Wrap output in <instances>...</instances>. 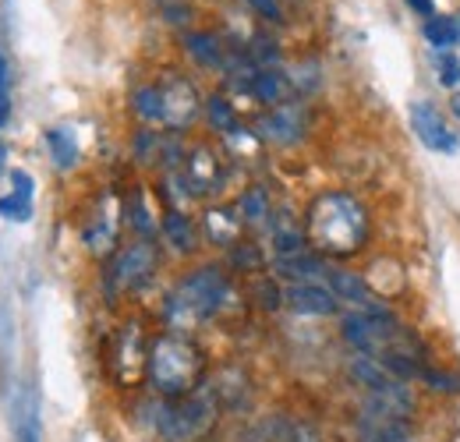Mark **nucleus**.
<instances>
[{"label": "nucleus", "mask_w": 460, "mask_h": 442, "mask_svg": "<svg viewBox=\"0 0 460 442\" xmlns=\"http://www.w3.org/2000/svg\"><path fill=\"white\" fill-rule=\"evenodd\" d=\"M372 220L368 209L347 195V191H326L312 202L305 217V237L315 244V252L333 255V259H350L368 244Z\"/></svg>", "instance_id": "1"}, {"label": "nucleus", "mask_w": 460, "mask_h": 442, "mask_svg": "<svg viewBox=\"0 0 460 442\" xmlns=\"http://www.w3.org/2000/svg\"><path fill=\"white\" fill-rule=\"evenodd\" d=\"M202 372H206V358L195 347V340H188L184 332H164L153 340L149 347V365L146 376L164 396H188L202 386Z\"/></svg>", "instance_id": "2"}, {"label": "nucleus", "mask_w": 460, "mask_h": 442, "mask_svg": "<svg viewBox=\"0 0 460 442\" xmlns=\"http://www.w3.org/2000/svg\"><path fill=\"white\" fill-rule=\"evenodd\" d=\"M230 301L227 273L217 266H202L181 279L167 297V319L173 330H191L199 323H209L224 312Z\"/></svg>", "instance_id": "3"}, {"label": "nucleus", "mask_w": 460, "mask_h": 442, "mask_svg": "<svg viewBox=\"0 0 460 442\" xmlns=\"http://www.w3.org/2000/svg\"><path fill=\"white\" fill-rule=\"evenodd\" d=\"M220 418V396L213 386H199L188 396H177L160 411V432L167 442L202 439Z\"/></svg>", "instance_id": "4"}, {"label": "nucleus", "mask_w": 460, "mask_h": 442, "mask_svg": "<svg viewBox=\"0 0 460 442\" xmlns=\"http://www.w3.org/2000/svg\"><path fill=\"white\" fill-rule=\"evenodd\" d=\"M153 270H156V248L149 241H135L114 259L107 283H111V290H138L153 277Z\"/></svg>", "instance_id": "5"}, {"label": "nucleus", "mask_w": 460, "mask_h": 442, "mask_svg": "<svg viewBox=\"0 0 460 442\" xmlns=\"http://www.w3.org/2000/svg\"><path fill=\"white\" fill-rule=\"evenodd\" d=\"M411 128H414L418 142H421L425 149H432V153L454 156L460 149L457 131H450V124L443 120V113L436 110V103H429V100H418V103L411 107Z\"/></svg>", "instance_id": "6"}, {"label": "nucleus", "mask_w": 460, "mask_h": 442, "mask_svg": "<svg viewBox=\"0 0 460 442\" xmlns=\"http://www.w3.org/2000/svg\"><path fill=\"white\" fill-rule=\"evenodd\" d=\"M330 279V290L337 294V301H347L350 312H365V315H379L386 312V305L376 297V290L368 287V279L361 273H350V270H326Z\"/></svg>", "instance_id": "7"}, {"label": "nucleus", "mask_w": 460, "mask_h": 442, "mask_svg": "<svg viewBox=\"0 0 460 442\" xmlns=\"http://www.w3.org/2000/svg\"><path fill=\"white\" fill-rule=\"evenodd\" d=\"M160 96H164V124L167 128H188L199 117V93H195L191 82L164 78L160 82Z\"/></svg>", "instance_id": "8"}, {"label": "nucleus", "mask_w": 460, "mask_h": 442, "mask_svg": "<svg viewBox=\"0 0 460 442\" xmlns=\"http://www.w3.org/2000/svg\"><path fill=\"white\" fill-rule=\"evenodd\" d=\"M284 301L297 315H333L341 308L337 294L330 287H323V283H290Z\"/></svg>", "instance_id": "9"}, {"label": "nucleus", "mask_w": 460, "mask_h": 442, "mask_svg": "<svg viewBox=\"0 0 460 442\" xmlns=\"http://www.w3.org/2000/svg\"><path fill=\"white\" fill-rule=\"evenodd\" d=\"M259 135L270 138V142H277V146L297 142V138L305 135V110H301L297 103H280V107H273V110L262 117Z\"/></svg>", "instance_id": "10"}, {"label": "nucleus", "mask_w": 460, "mask_h": 442, "mask_svg": "<svg viewBox=\"0 0 460 442\" xmlns=\"http://www.w3.org/2000/svg\"><path fill=\"white\" fill-rule=\"evenodd\" d=\"M184 184H188L191 195L217 191V184H220V164H217V156L209 149H195L188 156V164H184Z\"/></svg>", "instance_id": "11"}, {"label": "nucleus", "mask_w": 460, "mask_h": 442, "mask_svg": "<svg viewBox=\"0 0 460 442\" xmlns=\"http://www.w3.org/2000/svg\"><path fill=\"white\" fill-rule=\"evenodd\" d=\"M120 358V383H135L142 372H146V365H149V350L142 347V332L138 326H124L120 332V350H117Z\"/></svg>", "instance_id": "12"}, {"label": "nucleus", "mask_w": 460, "mask_h": 442, "mask_svg": "<svg viewBox=\"0 0 460 442\" xmlns=\"http://www.w3.org/2000/svg\"><path fill=\"white\" fill-rule=\"evenodd\" d=\"M114 241H117L114 195H107V199H103V206H100V213H96V220H93V226L85 230V244H89V252L107 255V252L114 248Z\"/></svg>", "instance_id": "13"}, {"label": "nucleus", "mask_w": 460, "mask_h": 442, "mask_svg": "<svg viewBox=\"0 0 460 442\" xmlns=\"http://www.w3.org/2000/svg\"><path fill=\"white\" fill-rule=\"evenodd\" d=\"M277 273L294 279V283H315V277H326V266H323L319 255L294 252V255H280L277 259Z\"/></svg>", "instance_id": "14"}, {"label": "nucleus", "mask_w": 460, "mask_h": 442, "mask_svg": "<svg viewBox=\"0 0 460 442\" xmlns=\"http://www.w3.org/2000/svg\"><path fill=\"white\" fill-rule=\"evenodd\" d=\"M425 40H429V47H436V50H450V47H457L460 40V22L454 14H432V18H425Z\"/></svg>", "instance_id": "15"}, {"label": "nucleus", "mask_w": 460, "mask_h": 442, "mask_svg": "<svg viewBox=\"0 0 460 442\" xmlns=\"http://www.w3.org/2000/svg\"><path fill=\"white\" fill-rule=\"evenodd\" d=\"M248 89H252V96L259 103H270V107H280L284 96H288V82H284L280 71H255Z\"/></svg>", "instance_id": "16"}, {"label": "nucleus", "mask_w": 460, "mask_h": 442, "mask_svg": "<svg viewBox=\"0 0 460 442\" xmlns=\"http://www.w3.org/2000/svg\"><path fill=\"white\" fill-rule=\"evenodd\" d=\"M164 237L171 241L177 252H195L199 248V234H195V223L188 220L184 213H167L164 217Z\"/></svg>", "instance_id": "17"}, {"label": "nucleus", "mask_w": 460, "mask_h": 442, "mask_svg": "<svg viewBox=\"0 0 460 442\" xmlns=\"http://www.w3.org/2000/svg\"><path fill=\"white\" fill-rule=\"evenodd\" d=\"M184 43H188V54L195 57L199 64H206V67H224V47H220L217 36H209V32H191V36H184Z\"/></svg>", "instance_id": "18"}, {"label": "nucleus", "mask_w": 460, "mask_h": 442, "mask_svg": "<svg viewBox=\"0 0 460 442\" xmlns=\"http://www.w3.org/2000/svg\"><path fill=\"white\" fill-rule=\"evenodd\" d=\"M237 226H241V217H234L227 209H209L206 213V234L213 244H234L237 241Z\"/></svg>", "instance_id": "19"}, {"label": "nucleus", "mask_w": 460, "mask_h": 442, "mask_svg": "<svg viewBox=\"0 0 460 442\" xmlns=\"http://www.w3.org/2000/svg\"><path fill=\"white\" fill-rule=\"evenodd\" d=\"M47 146H50L54 164H58L60 170H67V166L78 164V142H75V131H67V128H50V131H47Z\"/></svg>", "instance_id": "20"}, {"label": "nucleus", "mask_w": 460, "mask_h": 442, "mask_svg": "<svg viewBox=\"0 0 460 442\" xmlns=\"http://www.w3.org/2000/svg\"><path fill=\"white\" fill-rule=\"evenodd\" d=\"M131 107L142 120L149 124H164V96H160V85H142L135 96H131Z\"/></svg>", "instance_id": "21"}, {"label": "nucleus", "mask_w": 460, "mask_h": 442, "mask_svg": "<svg viewBox=\"0 0 460 442\" xmlns=\"http://www.w3.org/2000/svg\"><path fill=\"white\" fill-rule=\"evenodd\" d=\"M237 217L241 223H262L270 217V199H266V191L262 188H252V191H244L241 195V202H237Z\"/></svg>", "instance_id": "22"}, {"label": "nucleus", "mask_w": 460, "mask_h": 442, "mask_svg": "<svg viewBox=\"0 0 460 442\" xmlns=\"http://www.w3.org/2000/svg\"><path fill=\"white\" fill-rule=\"evenodd\" d=\"M0 217L14 223H29L32 220V195H22V191L11 188V195L0 199Z\"/></svg>", "instance_id": "23"}, {"label": "nucleus", "mask_w": 460, "mask_h": 442, "mask_svg": "<svg viewBox=\"0 0 460 442\" xmlns=\"http://www.w3.org/2000/svg\"><path fill=\"white\" fill-rule=\"evenodd\" d=\"M206 113H209V124H213L217 131H224V135H234V131H237V113H234V107H230L224 96H209Z\"/></svg>", "instance_id": "24"}, {"label": "nucleus", "mask_w": 460, "mask_h": 442, "mask_svg": "<svg viewBox=\"0 0 460 442\" xmlns=\"http://www.w3.org/2000/svg\"><path fill=\"white\" fill-rule=\"evenodd\" d=\"M436 78L443 89H457L460 85V57L454 50H439L436 54Z\"/></svg>", "instance_id": "25"}, {"label": "nucleus", "mask_w": 460, "mask_h": 442, "mask_svg": "<svg viewBox=\"0 0 460 442\" xmlns=\"http://www.w3.org/2000/svg\"><path fill=\"white\" fill-rule=\"evenodd\" d=\"M418 379H421L429 389H436V393H460V379L447 376V372H439V368H432V365H425Z\"/></svg>", "instance_id": "26"}, {"label": "nucleus", "mask_w": 460, "mask_h": 442, "mask_svg": "<svg viewBox=\"0 0 460 442\" xmlns=\"http://www.w3.org/2000/svg\"><path fill=\"white\" fill-rule=\"evenodd\" d=\"M248 4H252L259 14H266L270 22H280V4H277V0H248Z\"/></svg>", "instance_id": "27"}, {"label": "nucleus", "mask_w": 460, "mask_h": 442, "mask_svg": "<svg viewBox=\"0 0 460 442\" xmlns=\"http://www.w3.org/2000/svg\"><path fill=\"white\" fill-rule=\"evenodd\" d=\"M288 442H319V432H315L312 425H294Z\"/></svg>", "instance_id": "28"}, {"label": "nucleus", "mask_w": 460, "mask_h": 442, "mask_svg": "<svg viewBox=\"0 0 460 442\" xmlns=\"http://www.w3.org/2000/svg\"><path fill=\"white\" fill-rule=\"evenodd\" d=\"M407 7L414 14H421V18H432L436 14V0H407Z\"/></svg>", "instance_id": "29"}, {"label": "nucleus", "mask_w": 460, "mask_h": 442, "mask_svg": "<svg viewBox=\"0 0 460 442\" xmlns=\"http://www.w3.org/2000/svg\"><path fill=\"white\" fill-rule=\"evenodd\" d=\"M7 82H11V64H7V57L0 50V93L7 89Z\"/></svg>", "instance_id": "30"}, {"label": "nucleus", "mask_w": 460, "mask_h": 442, "mask_svg": "<svg viewBox=\"0 0 460 442\" xmlns=\"http://www.w3.org/2000/svg\"><path fill=\"white\" fill-rule=\"evenodd\" d=\"M7 117H11V103H7V96L0 93V128L7 124Z\"/></svg>", "instance_id": "31"}, {"label": "nucleus", "mask_w": 460, "mask_h": 442, "mask_svg": "<svg viewBox=\"0 0 460 442\" xmlns=\"http://www.w3.org/2000/svg\"><path fill=\"white\" fill-rule=\"evenodd\" d=\"M4 160H7V146L0 142V170H4Z\"/></svg>", "instance_id": "32"}, {"label": "nucleus", "mask_w": 460, "mask_h": 442, "mask_svg": "<svg viewBox=\"0 0 460 442\" xmlns=\"http://www.w3.org/2000/svg\"><path fill=\"white\" fill-rule=\"evenodd\" d=\"M454 110L460 113V96H454Z\"/></svg>", "instance_id": "33"}, {"label": "nucleus", "mask_w": 460, "mask_h": 442, "mask_svg": "<svg viewBox=\"0 0 460 442\" xmlns=\"http://www.w3.org/2000/svg\"><path fill=\"white\" fill-rule=\"evenodd\" d=\"M457 22H460V18H457Z\"/></svg>", "instance_id": "34"}]
</instances>
